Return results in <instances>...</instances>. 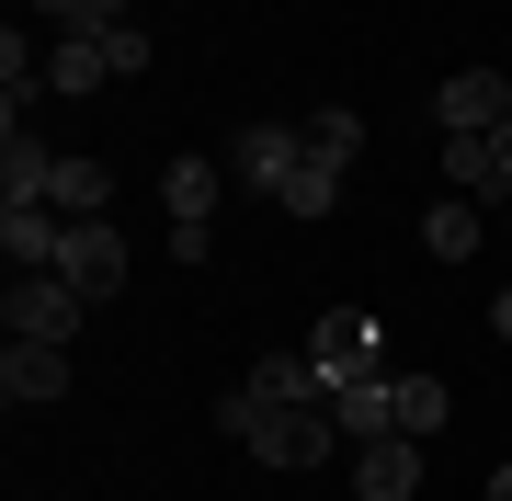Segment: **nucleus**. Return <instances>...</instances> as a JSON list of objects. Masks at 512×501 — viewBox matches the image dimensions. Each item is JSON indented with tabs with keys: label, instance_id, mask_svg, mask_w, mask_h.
Returning a JSON list of instances; mask_svg holds the SVG:
<instances>
[{
	"label": "nucleus",
	"instance_id": "nucleus-21",
	"mask_svg": "<svg viewBox=\"0 0 512 501\" xmlns=\"http://www.w3.org/2000/svg\"><path fill=\"white\" fill-rule=\"evenodd\" d=\"M35 12L57 23V35H114V23H126V0H35Z\"/></svg>",
	"mask_w": 512,
	"mask_h": 501
},
{
	"label": "nucleus",
	"instance_id": "nucleus-4",
	"mask_svg": "<svg viewBox=\"0 0 512 501\" xmlns=\"http://www.w3.org/2000/svg\"><path fill=\"white\" fill-rule=\"evenodd\" d=\"M444 194H478V205H512V114L490 137H444Z\"/></svg>",
	"mask_w": 512,
	"mask_h": 501
},
{
	"label": "nucleus",
	"instance_id": "nucleus-17",
	"mask_svg": "<svg viewBox=\"0 0 512 501\" xmlns=\"http://www.w3.org/2000/svg\"><path fill=\"white\" fill-rule=\"evenodd\" d=\"M239 388H251V399H285V410H296V399H330V388H319V365H308V353H262V365H251V376H239Z\"/></svg>",
	"mask_w": 512,
	"mask_h": 501
},
{
	"label": "nucleus",
	"instance_id": "nucleus-5",
	"mask_svg": "<svg viewBox=\"0 0 512 501\" xmlns=\"http://www.w3.org/2000/svg\"><path fill=\"white\" fill-rule=\"evenodd\" d=\"M501 114H512V80L501 69H444V92H433V126L444 137H490Z\"/></svg>",
	"mask_w": 512,
	"mask_h": 501
},
{
	"label": "nucleus",
	"instance_id": "nucleus-9",
	"mask_svg": "<svg viewBox=\"0 0 512 501\" xmlns=\"http://www.w3.org/2000/svg\"><path fill=\"white\" fill-rule=\"evenodd\" d=\"M353 490H365V501H421V433H376V445H353Z\"/></svg>",
	"mask_w": 512,
	"mask_h": 501
},
{
	"label": "nucleus",
	"instance_id": "nucleus-23",
	"mask_svg": "<svg viewBox=\"0 0 512 501\" xmlns=\"http://www.w3.org/2000/svg\"><path fill=\"white\" fill-rule=\"evenodd\" d=\"M490 342H512V285H501V297H490Z\"/></svg>",
	"mask_w": 512,
	"mask_h": 501
},
{
	"label": "nucleus",
	"instance_id": "nucleus-19",
	"mask_svg": "<svg viewBox=\"0 0 512 501\" xmlns=\"http://www.w3.org/2000/svg\"><path fill=\"white\" fill-rule=\"evenodd\" d=\"M274 205H285V217H330V205H342V171H330V160H296Z\"/></svg>",
	"mask_w": 512,
	"mask_h": 501
},
{
	"label": "nucleus",
	"instance_id": "nucleus-2",
	"mask_svg": "<svg viewBox=\"0 0 512 501\" xmlns=\"http://www.w3.org/2000/svg\"><path fill=\"white\" fill-rule=\"evenodd\" d=\"M0 319H12V342H69L80 319H92V297H80L69 274H12V308Z\"/></svg>",
	"mask_w": 512,
	"mask_h": 501
},
{
	"label": "nucleus",
	"instance_id": "nucleus-8",
	"mask_svg": "<svg viewBox=\"0 0 512 501\" xmlns=\"http://www.w3.org/2000/svg\"><path fill=\"white\" fill-rule=\"evenodd\" d=\"M296 160H308L296 126H239V137H228V183H251V194H285Z\"/></svg>",
	"mask_w": 512,
	"mask_h": 501
},
{
	"label": "nucleus",
	"instance_id": "nucleus-3",
	"mask_svg": "<svg viewBox=\"0 0 512 501\" xmlns=\"http://www.w3.org/2000/svg\"><path fill=\"white\" fill-rule=\"evenodd\" d=\"M57 274H69L92 308L126 297V240H114V217H69V251H57Z\"/></svg>",
	"mask_w": 512,
	"mask_h": 501
},
{
	"label": "nucleus",
	"instance_id": "nucleus-1",
	"mask_svg": "<svg viewBox=\"0 0 512 501\" xmlns=\"http://www.w3.org/2000/svg\"><path fill=\"white\" fill-rule=\"evenodd\" d=\"M217 433H239V456H262V467H319V456H342V422H330V399H251V388H228L217 399Z\"/></svg>",
	"mask_w": 512,
	"mask_h": 501
},
{
	"label": "nucleus",
	"instance_id": "nucleus-16",
	"mask_svg": "<svg viewBox=\"0 0 512 501\" xmlns=\"http://www.w3.org/2000/svg\"><path fill=\"white\" fill-rule=\"evenodd\" d=\"M296 137H308V160H330V171H353V160H365V114H353V103L308 114V126H296Z\"/></svg>",
	"mask_w": 512,
	"mask_h": 501
},
{
	"label": "nucleus",
	"instance_id": "nucleus-22",
	"mask_svg": "<svg viewBox=\"0 0 512 501\" xmlns=\"http://www.w3.org/2000/svg\"><path fill=\"white\" fill-rule=\"evenodd\" d=\"M103 57H114V80H137L160 46H148V23H114V35H103Z\"/></svg>",
	"mask_w": 512,
	"mask_h": 501
},
{
	"label": "nucleus",
	"instance_id": "nucleus-18",
	"mask_svg": "<svg viewBox=\"0 0 512 501\" xmlns=\"http://www.w3.org/2000/svg\"><path fill=\"white\" fill-rule=\"evenodd\" d=\"M46 205H57V217H103V205H114V171L103 160H57V194Z\"/></svg>",
	"mask_w": 512,
	"mask_h": 501
},
{
	"label": "nucleus",
	"instance_id": "nucleus-20",
	"mask_svg": "<svg viewBox=\"0 0 512 501\" xmlns=\"http://www.w3.org/2000/svg\"><path fill=\"white\" fill-rule=\"evenodd\" d=\"M444 376H399V433H444Z\"/></svg>",
	"mask_w": 512,
	"mask_h": 501
},
{
	"label": "nucleus",
	"instance_id": "nucleus-14",
	"mask_svg": "<svg viewBox=\"0 0 512 501\" xmlns=\"http://www.w3.org/2000/svg\"><path fill=\"white\" fill-rule=\"evenodd\" d=\"M103 80H114L103 35H57V46H46V92H103Z\"/></svg>",
	"mask_w": 512,
	"mask_h": 501
},
{
	"label": "nucleus",
	"instance_id": "nucleus-11",
	"mask_svg": "<svg viewBox=\"0 0 512 501\" xmlns=\"http://www.w3.org/2000/svg\"><path fill=\"white\" fill-rule=\"evenodd\" d=\"M330 422H342V445L399 433V376H353V388H330Z\"/></svg>",
	"mask_w": 512,
	"mask_h": 501
},
{
	"label": "nucleus",
	"instance_id": "nucleus-7",
	"mask_svg": "<svg viewBox=\"0 0 512 501\" xmlns=\"http://www.w3.org/2000/svg\"><path fill=\"white\" fill-rule=\"evenodd\" d=\"M308 365H319V388H353V376H376V319H365V308H330V319H319V342H308Z\"/></svg>",
	"mask_w": 512,
	"mask_h": 501
},
{
	"label": "nucleus",
	"instance_id": "nucleus-13",
	"mask_svg": "<svg viewBox=\"0 0 512 501\" xmlns=\"http://www.w3.org/2000/svg\"><path fill=\"white\" fill-rule=\"evenodd\" d=\"M217 194H228V160H171L160 171V205H171V228H205V217H217Z\"/></svg>",
	"mask_w": 512,
	"mask_h": 501
},
{
	"label": "nucleus",
	"instance_id": "nucleus-15",
	"mask_svg": "<svg viewBox=\"0 0 512 501\" xmlns=\"http://www.w3.org/2000/svg\"><path fill=\"white\" fill-rule=\"evenodd\" d=\"M421 251L433 262H478V194H444L433 217H421Z\"/></svg>",
	"mask_w": 512,
	"mask_h": 501
},
{
	"label": "nucleus",
	"instance_id": "nucleus-12",
	"mask_svg": "<svg viewBox=\"0 0 512 501\" xmlns=\"http://www.w3.org/2000/svg\"><path fill=\"white\" fill-rule=\"evenodd\" d=\"M57 194V149H35V126H0V205H46Z\"/></svg>",
	"mask_w": 512,
	"mask_h": 501
},
{
	"label": "nucleus",
	"instance_id": "nucleus-25",
	"mask_svg": "<svg viewBox=\"0 0 512 501\" xmlns=\"http://www.w3.org/2000/svg\"><path fill=\"white\" fill-rule=\"evenodd\" d=\"M501 240H512V217H501Z\"/></svg>",
	"mask_w": 512,
	"mask_h": 501
},
{
	"label": "nucleus",
	"instance_id": "nucleus-6",
	"mask_svg": "<svg viewBox=\"0 0 512 501\" xmlns=\"http://www.w3.org/2000/svg\"><path fill=\"white\" fill-rule=\"evenodd\" d=\"M0 399H12V410L69 399V342H0Z\"/></svg>",
	"mask_w": 512,
	"mask_h": 501
},
{
	"label": "nucleus",
	"instance_id": "nucleus-24",
	"mask_svg": "<svg viewBox=\"0 0 512 501\" xmlns=\"http://www.w3.org/2000/svg\"><path fill=\"white\" fill-rule=\"evenodd\" d=\"M490 501H512V467H501V479H490Z\"/></svg>",
	"mask_w": 512,
	"mask_h": 501
},
{
	"label": "nucleus",
	"instance_id": "nucleus-10",
	"mask_svg": "<svg viewBox=\"0 0 512 501\" xmlns=\"http://www.w3.org/2000/svg\"><path fill=\"white\" fill-rule=\"evenodd\" d=\"M0 251H12V274H57L69 217H57V205H0Z\"/></svg>",
	"mask_w": 512,
	"mask_h": 501
}]
</instances>
